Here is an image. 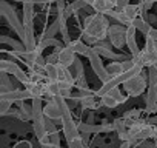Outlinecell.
Masks as SVG:
<instances>
[{"label": "cell", "instance_id": "obj_1", "mask_svg": "<svg viewBox=\"0 0 157 148\" xmlns=\"http://www.w3.org/2000/svg\"><path fill=\"white\" fill-rule=\"evenodd\" d=\"M0 16H2L8 22L10 28L19 36L20 42H23V45H25L26 49L33 51V49L37 48V43L39 42L34 37V29H26L23 20L19 19L16 10L6 2V0H0Z\"/></svg>", "mask_w": 157, "mask_h": 148}, {"label": "cell", "instance_id": "obj_2", "mask_svg": "<svg viewBox=\"0 0 157 148\" xmlns=\"http://www.w3.org/2000/svg\"><path fill=\"white\" fill-rule=\"evenodd\" d=\"M111 23L108 20V16L105 14H90L83 19V33H82V40L86 42L90 46H94L99 43V40L108 39V29Z\"/></svg>", "mask_w": 157, "mask_h": 148}, {"label": "cell", "instance_id": "obj_3", "mask_svg": "<svg viewBox=\"0 0 157 148\" xmlns=\"http://www.w3.org/2000/svg\"><path fill=\"white\" fill-rule=\"evenodd\" d=\"M57 99L60 108H62V130H63V136L66 139V142L75 139V137H80L82 133L78 130V125L74 122V117L71 114V108L66 103V99L63 97H54Z\"/></svg>", "mask_w": 157, "mask_h": 148}, {"label": "cell", "instance_id": "obj_4", "mask_svg": "<svg viewBox=\"0 0 157 148\" xmlns=\"http://www.w3.org/2000/svg\"><path fill=\"white\" fill-rule=\"evenodd\" d=\"M128 131H129V134L132 136L134 140H145V139H152L154 137L155 127L152 123H149L148 120L146 122L137 120V122H134V123L129 125Z\"/></svg>", "mask_w": 157, "mask_h": 148}, {"label": "cell", "instance_id": "obj_5", "mask_svg": "<svg viewBox=\"0 0 157 148\" xmlns=\"http://www.w3.org/2000/svg\"><path fill=\"white\" fill-rule=\"evenodd\" d=\"M108 40L113 43L114 48L120 49L123 45H126V26L122 23H111L108 29Z\"/></svg>", "mask_w": 157, "mask_h": 148}, {"label": "cell", "instance_id": "obj_6", "mask_svg": "<svg viewBox=\"0 0 157 148\" xmlns=\"http://www.w3.org/2000/svg\"><path fill=\"white\" fill-rule=\"evenodd\" d=\"M88 60H90V65H91L94 74L99 77V80H100L102 84L108 82V80H109V74H108V71H106V66H105L103 62H102V57H100L96 51L91 49V53H90V56H88Z\"/></svg>", "mask_w": 157, "mask_h": 148}, {"label": "cell", "instance_id": "obj_7", "mask_svg": "<svg viewBox=\"0 0 157 148\" xmlns=\"http://www.w3.org/2000/svg\"><path fill=\"white\" fill-rule=\"evenodd\" d=\"M123 88L128 93V96L137 97V96H140L146 90V79L142 76V74H139V76H134V77L128 79L123 84Z\"/></svg>", "mask_w": 157, "mask_h": 148}, {"label": "cell", "instance_id": "obj_8", "mask_svg": "<svg viewBox=\"0 0 157 148\" xmlns=\"http://www.w3.org/2000/svg\"><path fill=\"white\" fill-rule=\"evenodd\" d=\"M78 130L80 133H86V134H91V133H113L114 131V123H78Z\"/></svg>", "mask_w": 157, "mask_h": 148}, {"label": "cell", "instance_id": "obj_9", "mask_svg": "<svg viewBox=\"0 0 157 148\" xmlns=\"http://www.w3.org/2000/svg\"><path fill=\"white\" fill-rule=\"evenodd\" d=\"M132 60H134V63H136L137 66L149 68V66L157 65V53H149V51L142 49L137 56L132 57Z\"/></svg>", "mask_w": 157, "mask_h": 148}, {"label": "cell", "instance_id": "obj_10", "mask_svg": "<svg viewBox=\"0 0 157 148\" xmlns=\"http://www.w3.org/2000/svg\"><path fill=\"white\" fill-rule=\"evenodd\" d=\"M57 53H59V63L62 65V66H65V68H71V66H74V63H75V60H77V54L74 53V49L71 48V46H62V48H59L57 49Z\"/></svg>", "mask_w": 157, "mask_h": 148}, {"label": "cell", "instance_id": "obj_11", "mask_svg": "<svg viewBox=\"0 0 157 148\" xmlns=\"http://www.w3.org/2000/svg\"><path fill=\"white\" fill-rule=\"evenodd\" d=\"M43 113L48 119L62 122V108H60L57 99H48L46 105L43 107Z\"/></svg>", "mask_w": 157, "mask_h": 148}, {"label": "cell", "instance_id": "obj_12", "mask_svg": "<svg viewBox=\"0 0 157 148\" xmlns=\"http://www.w3.org/2000/svg\"><path fill=\"white\" fill-rule=\"evenodd\" d=\"M136 26L134 25H129L126 26V46H128V51L131 53V56H137L142 49L139 48L137 45V40H136Z\"/></svg>", "mask_w": 157, "mask_h": 148}, {"label": "cell", "instance_id": "obj_13", "mask_svg": "<svg viewBox=\"0 0 157 148\" xmlns=\"http://www.w3.org/2000/svg\"><path fill=\"white\" fill-rule=\"evenodd\" d=\"M117 2L119 0H94L93 3V11L99 13V14H106L108 11H113L117 8Z\"/></svg>", "mask_w": 157, "mask_h": 148}, {"label": "cell", "instance_id": "obj_14", "mask_svg": "<svg viewBox=\"0 0 157 148\" xmlns=\"http://www.w3.org/2000/svg\"><path fill=\"white\" fill-rule=\"evenodd\" d=\"M145 105L148 113H152L157 108V85H149L145 94Z\"/></svg>", "mask_w": 157, "mask_h": 148}, {"label": "cell", "instance_id": "obj_15", "mask_svg": "<svg viewBox=\"0 0 157 148\" xmlns=\"http://www.w3.org/2000/svg\"><path fill=\"white\" fill-rule=\"evenodd\" d=\"M68 46H71V48L74 49V53H75V54L82 56V57H88V56H90V53H91V49H93V46H90V45H88L86 42H83L82 39L71 40V43H69Z\"/></svg>", "mask_w": 157, "mask_h": 148}, {"label": "cell", "instance_id": "obj_16", "mask_svg": "<svg viewBox=\"0 0 157 148\" xmlns=\"http://www.w3.org/2000/svg\"><path fill=\"white\" fill-rule=\"evenodd\" d=\"M22 13L26 29H34V3H23Z\"/></svg>", "mask_w": 157, "mask_h": 148}, {"label": "cell", "instance_id": "obj_17", "mask_svg": "<svg viewBox=\"0 0 157 148\" xmlns=\"http://www.w3.org/2000/svg\"><path fill=\"white\" fill-rule=\"evenodd\" d=\"M0 97L2 99H6V100H10V102H22V100H26V99H31V96H29V93L26 91V90H14V91H11V93H8V94H0Z\"/></svg>", "mask_w": 157, "mask_h": 148}, {"label": "cell", "instance_id": "obj_18", "mask_svg": "<svg viewBox=\"0 0 157 148\" xmlns=\"http://www.w3.org/2000/svg\"><path fill=\"white\" fill-rule=\"evenodd\" d=\"M25 90L29 93L31 100L36 97H43L45 96V82H29Z\"/></svg>", "mask_w": 157, "mask_h": 148}, {"label": "cell", "instance_id": "obj_19", "mask_svg": "<svg viewBox=\"0 0 157 148\" xmlns=\"http://www.w3.org/2000/svg\"><path fill=\"white\" fill-rule=\"evenodd\" d=\"M14 85L10 79V74L5 71H0V94H8L11 91H14Z\"/></svg>", "mask_w": 157, "mask_h": 148}, {"label": "cell", "instance_id": "obj_20", "mask_svg": "<svg viewBox=\"0 0 157 148\" xmlns=\"http://www.w3.org/2000/svg\"><path fill=\"white\" fill-rule=\"evenodd\" d=\"M0 71H5V72H8V74H13V76H17V74L22 71V68L17 65V62H13V60L2 59V60H0Z\"/></svg>", "mask_w": 157, "mask_h": 148}, {"label": "cell", "instance_id": "obj_21", "mask_svg": "<svg viewBox=\"0 0 157 148\" xmlns=\"http://www.w3.org/2000/svg\"><path fill=\"white\" fill-rule=\"evenodd\" d=\"M60 82H45V96L48 99H54V97H60Z\"/></svg>", "mask_w": 157, "mask_h": 148}, {"label": "cell", "instance_id": "obj_22", "mask_svg": "<svg viewBox=\"0 0 157 148\" xmlns=\"http://www.w3.org/2000/svg\"><path fill=\"white\" fill-rule=\"evenodd\" d=\"M17 117L23 122L33 120V105H26L25 100L19 102V116Z\"/></svg>", "mask_w": 157, "mask_h": 148}, {"label": "cell", "instance_id": "obj_23", "mask_svg": "<svg viewBox=\"0 0 157 148\" xmlns=\"http://www.w3.org/2000/svg\"><path fill=\"white\" fill-rule=\"evenodd\" d=\"M0 42L2 43H5V45H8V46H11L14 51H17L19 54L20 53H23L26 48H25V45H23V42H17V40H14V39H11V37H8V36H0Z\"/></svg>", "mask_w": 157, "mask_h": 148}, {"label": "cell", "instance_id": "obj_24", "mask_svg": "<svg viewBox=\"0 0 157 148\" xmlns=\"http://www.w3.org/2000/svg\"><path fill=\"white\" fill-rule=\"evenodd\" d=\"M132 25H134V26H136V29H137V31H140L143 36H148V34L151 33V29H152L151 23H149L148 20L142 19V17H137V19L132 22Z\"/></svg>", "mask_w": 157, "mask_h": 148}, {"label": "cell", "instance_id": "obj_25", "mask_svg": "<svg viewBox=\"0 0 157 148\" xmlns=\"http://www.w3.org/2000/svg\"><path fill=\"white\" fill-rule=\"evenodd\" d=\"M106 71H108V74H109V79L114 77V76H119V74L125 72V69H123V63L119 62V60H111L109 65L106 66Z\"/></svg>", "mask_w": 157, "mask_h": 148}, {"label": "cell", "instance_id": "obj_26", "mask_svg": "<svg viewBox=\"0 0 157 148\" xmlns=\"http://www.w3.org/2000/svg\"><path fill=\"white\" fill-rule=\"evenodd\" d=\"M45 74L48 77V82H57L59 80V66H57V63H46Z\"/></svg>", "mask_w": 157, "mask_h": 148}, {"label": "cell", "instance_id": "obj_27", "mask_svg": "<svg viewBox=\"0 0 157 148\" xmlns=\"http://www.w3.org/2000/svg\"><path fill=\"white\" fill-rule=\"evenodd\" d=\"M57 33H60V22L59 19H56L49 26H46V29L43 31V34L39 37V39H46V37H54Z\"/></svg>", "mask_w": 157, "mask_h": 148}, {"label": "cell", "instance_id": "obj_28", "mask_svg": "<svg viewBox=\"0 0 157 148\" xmlns=\"http://www.w3.org/2000/svg\"><path fill=\"white\" fill-rule=\"evenodd\" d=\"M39 45L45 49L48 46H54V48H62V42L57 40L56 37H46V39H39Z\"/></svg>", "mask_w": 157, "mask_h": 148}, {"label": "cell", "instance_id": "obj_29", "mask_svg": "<svg viewBox=\"0 0 157 148\" xmlns=\"http://www.w3.org/2000/svg\"><path fill=\"white\" fill-rule=\"evenodd\" d=\"M140 116H142V110H129V111H126V113L123 114V117H125V120L128 122V125L137 122Z\"/></svg>", "mask_w": 157, "mask_h": 148}, {"label": "cell", "instance_id": "obj_30", "mask_svg": "<svg viewBox=\"0 0 157 148\" xmlns=\"http://www.w3.org/2000/svg\"><path fill=\"white\" fill-rule=\"evenodd\" d=\"M113 123H114V131H116L117 134L125 133V131H128V128H129V125H128V122L125 120V117H119V119H116Z\"/></svg>", "mask_w": 157, "mask_h": 148}, {"label": "cell", "instance_id": "obj_31", "mask_svg": "<svg viewBox=\"0 0 157 148\" xmlns=\"http://www.w3.org/2000/svg\"><path fill=\"white\" fill-rule=\"evenodd\" d=\"M106 94H109L113 99H116L117 102H119V105H122V103H125L126 102V96H123L122 94V91H120V88L117 87V88H113L109 93H106Z\"/></svg>", "mask_w": 157, "mask_h": 148}, {"label": "cell", "instance_id": "obj_32", "mask_svg": "<svg viewBox=\"0 0 157 148\" xmlns=\"http://www.w3.org/2000/svg\"><path fill=\"white\" fill-rule=\"evenodd\" d=\"M157 85V65L148 68V87Z\"/></svg>", "mask_w": 157, "mask_h": 148}, {"label": "cell", "instance_id": "obj_33", "mask_svg": "<svg viewBox=\"0 0 157 148\" xmlns=\"http://www.w3.org/2000/svg\"><path fill=\"white\" fill-rule=\"evenodd\" d=\"M100 102H102V105L106 107V108H116V107L119 105V102H117L116 99H113L109 94H105L103 97H100Z\"/></svg>", "mask_w": 157, "mask_h": 148}, {"label": "cell", "instance_id": "obj_34", "mask_svg": "<svg viewBox=\"0 0 157 148\" xmlns=\"http://www.w3.org/2000/svg\"><path fill=\"white\" fill-rule=\"evenodd\" d=\"M11 107H13V102L0 97V116H6L8 111L11 110Z\"/></svg>", "mask_w": 157, "mask_h": 148}, {"label": "cell", "instance_id": "obj_35", "mask_svg": "<svg viewBox=\"0 0 157 148\" xmlns=\"http://www.w3.org/2000/svg\"><path fill=\"white\" fill-rule=\"evenodd\" d=\"M68 146H69V148H86V142H85L83 137L80 136V137H75V139L69 140V142H68Z\"/></svg>", "mask_w": 157, "mask_h": 148}, {"label": "cell", "instance_id": "obj_36", "mask_svg": "<svg viewBox=\"0 0 157 148\" xmlns=\"http://www.w3.org/2000/svg\"><path fill=\"white\" fill-rule=\"evenodd\" d=\"M72 74H74L75 80L80 79V77H85V76H83V65H82V62L78 60V59H77L75 63H74V72H72Z\"/></svg>", "mask_w": 157, "mask_h": 148}, {"label": "cell", "instance_id": "obj_37", "mask_svg": "<svg viewBox=\"0 0 157 148\" xmlns=\"http://www.w3.org/2000/svg\"><path fill=\"white\" fill-rule=\"evenodd\" d=\"M145 51H149V53H157V45H155V40L152 37H148L146 36V40H145Z\"/></svg>", "mask_w": 157, "mask_h": 148}, {"label": "cell", "instance_id": "obj_38", "mask_svg": "<svg viewBox=\"0 0 157 148\" xmlns=\"http://www.w3.org/2000/svg\"><path fill=\"white\" fill-rule=\"evenodd\" d=\"M8 2V0H6ZM14 2H22V3H34V5H49L51 0H14Z\"/></svg>", "mask_w": 157, "mask_h": 148}, {"label": "cell", "instance_id": "obj_39", "mask_svg": "<svg viewBox=\"0 0 157 148\" xmlns=\"http://www.w3.org/2000/svg\"><path fill=\"white\" fill-rule=\"evenodd\" d=\"M45 127H46V133H48V134H51V133H56V131H57V130H56V123H54V120H51V119H48V117H46Z\"/></svg>", "mask_w": 157, "mask_h": 148}, {"label": "cell", "instance_id": "obj_40", "mask_svg": "<svg viewBox=\"0 0 157 148\" xmlns=\"http://www.w3.org/2000/svg\"><path fill=\"white\" fill-rule=\"evenodd\" d=\"M60 34H62V40L65 42V45H69V43H71V37H69V33H68V28H65V29H62V31H60Z\"/></svg>", "mask_w": 157, "mask_h": 148}, {"label": "cell", "instance_id": "obj_41", "mask_svg": "<svg viewBox=\"0 0 157 148\" xmlns=\"http://www.w3.org/2000/svg\"><path fill=\"white\" fill-rule=\"evenodd\" d=\"M49 142H51V143H54V145H60V136H59V133H57V131L49 134Z\"/></svg>", "mask_w": 157, "mask_h": 148}, {"label": "cell", "instance_id": "obj_42", "mask_svg": "<svg viewBox=\"0 0 157 148\" xmlns=\"http://www.w3.org/2000/svg\"><path fill=\"white\" fill-rule=\"evenodd\" d=\"M46 62H48V63H59V53L56 51V53L49 54V56L46 57Z\"/></svg>", "mask_w": 157, "mask_h": 148}, {"label": "cell", "instance_id": "obj_43", "mask_svg": "<svg viewBox=\"0 0 157 148\" xmlns=\"http://www.w3.org/2000/svg\"><path fill=\"white\" fill-rule=\"evenodd\" d=\"M129 5V0H119V2H117V11H122L125 6H128Z\"/></svg>", "mask_w": 157, "mask_h": 148}, {"label": "cell", "instance_id": "obj_44", "mask_svg": "<svg viewBox=\"0 0 157 148\" xmlns=\"http://www.w3.org/2000/svg\"><path fill=\"white\" fill-rule=\"evenodd\" d=\"M14 148H31V143L28 140H20L19 143H16Z\"/></svg>", "mask_w": 157, "mask_h": 148}, {"label": "cell", "instance_id": "obj_45", "mask_svg": "<svg viewBox=\"0 0 157 148\" xmlns=\"http://www.w3.org/2000/svg\"><path fill=\"white\" fill-rule=\"evenodd\" d=\"M42 148H62V146H60V145H54V143H51V142H46V143L42 145Z\"/></svg>", "mask_w": 157, "mask_h": 148}, {"label": "cell", "instance_id": "obj_46", "mask_svg": "<svg viewBox=\"0 0 157 148\" xmlns=\"http://www.w3.org/2000/svg\"><path fill=\"white\" fill-rule=\"evenodd\" d=\"M148 37H152L154 40H157V28H152V29H151V33L148 34Z\"/></svg>", "mask_w": 157, "mask_h": 148}, {"label": "cell", "instance_id": "obj_47", "mask_svg": "<svg viewBox=\"0 0 157 148\" xmlns=\"http://www.w3.org/2000/svg\"><path fill=\"white\" fill-rule=\"evenodd\" d=\"M154 140H157V127H155V131H154V137H152Z\"/></svg>", "mask_w": 157, "mask_h": 148}, {"label": "cell", "instance_id": "obj_48", "mask_svg": "<svg viewBox=\"0 0 157 148\" xmlns=\"http://www.w3.org/2000/svg\"><path fill=\"white\" fill-rule=\"evenodd\" d=\"M155 45H157V40H155Z\"/></svg>", "mask_w": 157, "mask_h": 148}]
</instances>
